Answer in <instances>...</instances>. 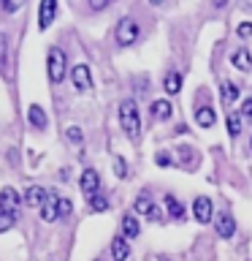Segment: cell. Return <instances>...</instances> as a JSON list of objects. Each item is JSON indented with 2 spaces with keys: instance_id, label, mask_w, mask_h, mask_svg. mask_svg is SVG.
Segmentation results:
<instances>
[{
  "instance_id": "obj_19",
  "label": "cell",
  "mask_w": 252,
  "mask_h": 261,
  "mask_svg": "<svg viewBox=\"0 0 252 261\" xmlns=\"http://www.w3.org/2000/svg\"><path fill=\"white\" fill-rule=\"evenodd\" d=\"M41 218H44L46 223L57 220V196L54 193H49V199L44 201V207H41Z\"/></svg>"
},
{
  "instance_id": "obj_32",
  "label": "cell",
  "mask_w": 252,
  "mask_h": 261,
  "mask_svg": "<svg viewBox=\"0 0 252 261\" xmlns=\"http://www.w3.org/2000/svg\"><path fill=\"white\" fill-rule=\"evenodd\" d=\"M16 8H19V3H3V11H8V14L16 11Z\"/></svg>"
},
{
  "instance_id": "obj_24",
  "label": "cell",
  "mask_w": 252,
  "mask_h": 261,
  "mask_svg": "<svg viewBox=\"0 0 252 261\" xmlns=\"http://www.w3.org/2000/svg\"><path fill=\"white\" fill-rule=\"evenodd\" d=\"M111 166H114V174H117L119 179H128V177H130V169H128V163L122 161L119 155H117V158L111 161Z\"/></svg>"
},
{
  "instance_id": "obj_33",
  "label": "cell",
  "mask_w": 252,
  "mask_h": 261,
  "mask_svg": "<svg viewBox=\"0 0 252 261\" xmlns=\"http://www.w3.org/2000/svg\"><path fill=\"white\" fill-rule=\"evenodd\" d=\"M249 150H252V142H249Z\"/></svg>"
},
{
  "instance_id": "obj_6",
  "label": "cell",
  "mask_w": 252,
  "mask_h": 261,
  "mask_svg": "<svg viewBox=\"0 0 252 261\" xmlns=\"http://www.w3.org/2000/svg\"><path fill=\"white\" fill-rule=\"evenodd\" d=\"M19 204H24V201H22V196L16 193L14 188H3V191H0V210L3 212L19 215Z\"/></svg>"
},
{
  "instance_id": "obj_29",
  "label": "cell",
  "mask_w": 252,
  "mask_h": 261,
  "mask_svg": "<svg viewBox=\"0 0 252 261\" xmlns=\"http://www.w3.org/2000/svg\"><path fill=\"white\" fill-rule=\"evenodd\" d=\"M154 163H158V166H171L174 158H171L168 152H158V155H154Z\"/></svg>"
},
{
  "instance_id": "obj_1",
  "label": "cell",
  "mask_w": 252,
  "mask_h": 261,
  "mask_svg": "<svg viewBox=\"0 0 252 261\" xmlns=\"http://www.w3.org/2000/svg\"><path fill=\"white\" fill-rule=\"evenodd\" d=\"M119 125L133 142L138 139V134H141V114H138V106H136L133 98H125V101L119 103Z\"/></svg>"
},
{
  "instance_id": "obj_5",
  "label": "cell",
  "mask_w": 252,
  "mask_h": 261,
  "mask_svg": "<svg viewBox=\"0 0 252 261\" xmlns=\"http://www.w3.org/2000/svg\"><path fill=\"white\" fill-rule=\"evenodd\" d=\"M193 215L198 223H209V220L214 218V204H211L209 196H198V199L193 201Z\"/></svg>"
},
{
  "instance_id": "obj_22",
  "label": "cell",
  "mask_w": 252,
  "mask_h": 261,
  "mask_svg": "<svg viewBox=\"0 0 252 261\" xmlns=\"http://www.w3.org/2000/svg\"><path fill=\"white\" fill-rule=\"evenodd\" d=\"M179 90H182V73H179V71H168L166 73V93L176 95Z\"/></svg>"
},
{
  "instance_id": "obj_30",
  "label": "cell",
  "mask_w": 252,
  "mask_h": 261,
  "mask_svg": "<svg viewBox=\"0 0 252 261\" xmlns=\"http://www.w3.org/2000/svg\"><path fill=\"white\" fill-rule=\"evenodd\" d=\"M241 114H244V117H247V120L252 117V98H247V101L241 103Z\"/></svg>"
},
{
  "instance_id": "obj_15",
  "label": "cell",
  "mask_w": 252,
  "mask_h": 261,
  "mask_svg": "<svg viewBox=\"0 0 252 261\" xmlns=\"http://www.w3.org/2000/svg\"><path fill=\"white\" fill-rule=\"evenodd\" d=\"M138 234H141V223H138V218H133V215L122 218V237L130 242V240H136Z\"/></svg>"
},
{
  "instance_id": "obj_28",
  "label": "cell",
  "mask_w": 252,
  "mask_h": 261,
  "mask_svg": "<svg viewBox=\"0 0 252 261\" xmlns=\"http://www.w3.org/2000/svg\"><path fill=\"white\" fill-rule=\"evenodd\" d=\"M236 33H239V38H249L252 36V22H241L239 28H236Z\"/></svg>"
},
{
  "instance_id": "obj_2",
  "label": "cell",
  "mask_w": 252,
  "mask_h": 261,
  "mask_svg": "<svg viewBox=\"0 0 252 261\" xmlns=\"http://www.w3.org/2000/svg\"><path fill=\"white\" fill-rule=\"evenodd\" d=\"M46 73H49V82L52 85H60L65 79V73H68V57L60 46H52L46 55Z\"/></svg>"
},
{
  "instance_id": "obj_27",
  "label": "cell",
  "mask_w": 252,
  "mask_h": 261,
  "mask_svg": "<svg viewBox=\"0 0 252 261\" xmlns=\"http://www.w3.org/2000/svg\"><path fill=\"white\" fill-rule=\"evenodd\" d=\"M89 207H92L95 212H106V210H109V201H106L101 193H95L92 199H89Z\"/></svg>"
},
{
  "instance_id": "obj_17",
  "label": "cell",
  "mask_w": 252,
  "mask_h": 261,
  "mask_svg": "<svg viewBox=\"0 0 252 261\" xmlns=\"http://www.w3.org/2000/svg\"><path fill=\"white\" fill-rule=\"evenodd\" d=\"M195 122H198L201 128H211L217 122L214 109H211V106H198V109H195Z\"/></svg>"
},
{
  "instance_id": "obj_21",
  "label": "cell",
  "mask_w": 252,
  "mask_h": 261,
  "mask_svg": "<svg viewBox=\"0 0 252 261\" xmlns=\"http://www.w3.org/2000/svg\"><path fill=\"white\" fill-rule=\"evenodd\" d=\"M166 212H168V218H176V220L184 218V207L176 196H166Z\"/></svg>"
},
{
  "instance_id": "obj_10",
  "label": "cell",
  "mask_w": 252,
  "mask_h": 261,
  "mask_svg": "<svg viewBox=\"0 0 252 261\" xmlns=\"http://www.w3.org/2000/svg\"><path fill=\"white\" fill-rule=\"evenodd\" d=\"M54 16H57V0H44L38 8V28L46 30L54 22Z\"/></svg>"
},
{
  "instance_id": "obj_25",
  "label": "cell",
  "mask_w": 252,
  "mask_h": 261,
  "mask_svg": "<svg viewBox=\"0 0 252 261\" xmlns=\"http://www.w3.org/2000/svg\"><path fill=\"white\" fill-rule=\"evenodd\" d=\"M14 223H16V215H11V212H3V210H0V234L8 231V228H14Z\"/></svg>"
},
{
  "instance_id": "obj_35",
  "label": "cell",
  "mask_w": 252,
  "mask_h": 261,
  "mask_svg": "<svg viewBox=\"0 0 252 261\" xmlns=\"http://www.w3.org/2000/svg\"><path fill=\"white\" fill-rule=\"evenodd\" d=\"M249 122H252V117H249Z\"/></svg>"
},
{
  "instance_id": "obj_18",
  "label": "cell",
  "mask_w": 252,
  "mask_h": 261,
  "mask_svg": "<svg viewBox=\"0 0 252 261\" xmlns=\"http://www.w3.org/2000/svg\"><path fill=\"white\" fill-rule=\"evenodd\" d=\"M225 128H228V136L236 139L241 134V114L239 112H231L228 109V117H225Z\"/></svg>"
},
{
  "instance_id": "obj_26",
  "label": "cell",
  "mask_w": 252,
  "mask_h": 261,
  "mask_svg": "<svg viewBox=\"0 0 252 261\" xmlns=\"http://www.w3.org/2000/svg\"><path fill=\"white\" fill-rule=\"evenodd\" d=\"M65 136H68V142H71V144H81V142H84V134H81V128H79V125H71L68 130H65Z\"/></svg>"
},
{
  "instance_id": "obj_13",
  "label": "cell",
  "mask_w": 252,
  "mask_h": 261,
  "mask_svg": "<svg viewBox=\"0 0 252 261\" xmlns=\"http://www.w3.org/2000/svg\"><path fill=\"white\" fill-rule=\"evenodd\" d=\"M128 256H130V242L122 234L114 237L111 240V258L114 261H128Z\"/></svg>"
},
{
  "instance_id": "obj_8",
  "label": "cell",
  "mask_w": 252,
  "mask_h": 261,
  "mask_svg": "<svg viewBox=\"0 0 252 261\" xmlns=\"http://www.w3.org/2000/svg\"><path fill=\"white\" fill-rule=\"evenodd\" d=\"M46 199H49V191H44L41 185H30L27 191H24V196H22V201L27 204L30 210H41Z\"/></svg>"
},
{
  "instance_id": "obj_12",
  "label": "cell",
  "mask_w": 252,
  "mask_h": 261,
  "mask_svg": "<svg viewBox=\"0 0 252 261\" xmlns=\"http://www.w3.org/2000/svg\"><path fill=\"white\" fill-rule=\"evenodd\" d=\"M27 122L36 130H46L49 125V117H46V112H44V106H38V103H33L30 109H27Z\"/></svg>"
},
{
  "instance_id": "obj_11",
  "label": "cell",
  "mask_w": 252,
  "mask_h": 261,
  "mask_svg": "<svg viewBox=\"0 0 252 261\" xmlns=\"http://www.w3.org/2000/svg\"><path fill=\"white\" fill-rule=\"evenodd\" d=\"M214 226H217V234L223 237V240H231V237L236 234V220L228 215V212H219V215L214 218Z\"/></svg>"
},
{
  "instance_id": "obj_36",
  "label": "cell",
  "mask_w": 252,
  "mask_h": 261,
  "mask_svg": "<svg viewBox=\"0 0 252 261\" xmlns=\"http://www.w3.org/2000/svg\"><path fill=\"white\" fill-rule=\"evenodd\" d=\"M163 261H166V258H163Z\"/></svg>"
},
{
  "instance_id": "obj_16",
  "label": "cell",
  "mask_w": 252,
  "mask_h": 261,
  "mask_svg": "<svg viewBox=\"0 0 252 261\" xmlns=\"http://www.w3.org/2000/svg\"><path fill=\"white\" fill-rule=\"evenodd\" d=\"M231 63H233L239 71H249V68H252V55H249V49L239 46V49L231 55Z\"/></svg>"
},
{
  "instance_id": "obj_14",
  "label": "cell",
  "mask_w": 252,
  "mask_h": 261,
  "mask_svg": "<svg viewBox=\"0 0 252 261\" xmlns=\"http://www.w3.org/2000/svg\"><path fill=\"white\" fill-rule=\"evenodd\" d=\"M241 95V87L236 85V82H223V87H219V98H223L225 106H233L236 101H239Z\"/></svg>"
},
{
  "instance_id": "obj_4",
  "label": "cell",
  "mask_w": 252,
  "mask_h": 261,
  "mask_svg": "<svg viewBox=\"0 0 252 261\" xmlns=\"http://www.w3.org/2000/svg\"><path fill=\"white\" fill-rule=\"evenodd\" d=\"M71 82H73V87H76L79 93H87V90L92 87L89 65H87V63H76V65H71Z\"/></svg>"
},
{
  "instance_id": "obj_23",
  "label": "cell",
  "mask_w": 252,
  "mask_h": 261,
  "mask_svg": "<svg viewBox=\"0 0 252 261\" xmlns=\"http://www.w3.org/2000/svg\"><path fill=\"white\" fill-rule=\"evenodd\" d=\"M71 212H73L71 199H65V196H57V218H71Z\"/></svg>"
},
{
  "instance_id": "obj_20",
  "label": "cell",
  "mask_w": 252,
  "mask_h": 261,
  "mask_svg": "<svg viewBox=\"0 0 252 261\" xmlns=\"http://www.w3.org/2000/svg\"><path fill=\"white\" fill-rule=\"evenodd\" d=\"M171 112H174V106H171L166 98H160V101L152 103V117H154V120H168Z\"/></svg>"
},
{
  "instance_id": "obj_31",
  "label": "cell",
  "mask_w": 252,
  "mask_h": 261,
  "mask_svg": "<svg viewBox=\"0 0 252 261\" xmlns=\"http://www.w3.org/2000/svg\"><path fill=\"white\" fill-rule=\"evenodd\" d=\"M89 6H92V8H106V6H109V0H92Z\"/></svg>"
},
{
  "instance_id": "obj_34",
  "label": "cell",
  "mask_w": 252,
  "mask_h": 261,
  "mask_svg": "<svg viewBox=\"0 0 252 261\" xmlns=\"http://www.w3.org/2000/svg\"><path fill=\"white\" fill-rule=\"evenodd\" d=\"M95 261H101V258H95Z\"/></svg>"
},
{
  "instance_id": "obj_9",
  "label": "cell",
  "mask_w": 252,
  "mask_h": 261,
  "mask_svg": "<svg viewBox=\"0 0 252 261\" xmlns=\"http://www.w3.org/2000/svg\"><path fill=\"white\" fill-rule=\"evenodd\" d=\"M79 185H81V191H84L89 199H92V196L98 193V188H101V174H98L95 169H84V171H81Z\"/></svg>"
},
{
  "instance_id": "obj_7",
  "label": "cell",
  "mask_w": 252,
  "mask_h": 261,
  "mask_svg": "<svg viewBox=\"0 0 252 261\" xmlns=\"http://www.w3.org/2000/svg\"><path fill=\"white\" fill-rule=\"evenodd\" d=\"M133 210L138 212V215H146L149 220H163V212H160V207H154V201H152L146 193H141V196L136 199Z\"/></svg>"
},
{
  "instance_id": "obj_3",
  "label": "cell",
  "mask_w": 252,
  "mask_h": 261,
  "mask_svg": "<svg viewBox=\"0 0 252 261\" xmlns=\"http://www.w3.org/2000/svg\"><path fill=\"white\" fill-rule=\"evenodd\" d=\"M138 36H141V28H138V22L133 16H125V19L117 22V30H114V38H117L119 46H133Z\"/></svg>"
}]
</instances>
